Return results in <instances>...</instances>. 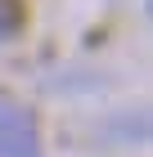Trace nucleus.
<instances>
[{
  "mask_svg": "<svg viewBox=\"0 0 153 157\" xmlns=\"http://www.w3.org/2000/svg\"><path fill=\"white\" fill-rule=\"evenodd\" d=\"M0 157H41L36 112L14 99H0Z\"/></svg>",
  "mask_w": 153,
  "mask_h": 157,
  "instance_id": "obj_1",
  "label": "nucleus"
},
{
  "mask_svg": "<svg viewBox=\"0 0 153 157\" xmlns=\"http://www.w3.org/2000/svg\"><path fill=\"white\" fill-rule=\"evenodd\" d=\"M23 32V5L18 0H0V40Z\"/></svg>",
  "mask_w": 153,
  "mask_h": 157,
  "instance_id": "obj_2",
  "label": "nucleus"
}]
</instances>
